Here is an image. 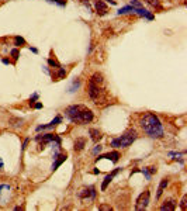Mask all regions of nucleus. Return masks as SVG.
I'll use <instances>...</instances> for the list:
<instances>
[{"label": "nucleus", "instance_id": "obj_1", "mask_svg": "<svg viewBox=\"0 0 187 211\" xmlns=\"http://www.w3.org/2000/svg\"><path fill=\"white\" fill-rule=\"evenodd\" d=\"M141 127L151 138H162L163 137V125L158 118V115L153 113H146L141 118Z\"/></svg>", "mask_w": 187, "mask_h": 211}, {"label": "nucleus", "instance_id": "obj_2", "mask_svg": "<svg viewBox=\"0 0 187 211\" xmlns=\"http://www.w3.org/2000/svg\"><path fill=\"white\" fill-rule=\"evenodd\" d=\"M137 139V131L135 129H128L125 134H123L121 137L114 138L111 141V147L114 148H127Z\"/></svg>", "mask_w": 187, "mask_h": 211}, {"label": "nucleus", "instance_id": "obj_3", "mask_svg": "<svg viewBox=\"0 0 187 211\" xmlns=\"http://www.w3.org/2000/svg\"><path fill=\"white\" fill-rule=\"evenodd\" d=\"M35 139L41 142V147H45L46 144L55 142L56 147L61 148V142H62V139H61L59 135H54V134H42V135H37Z\"/></svg>", "mask_w": 187, "mask_h": 211}, {"label": "nucleus", "instance_id": "obj_4", "mask_svg": "<svg viewBox=\"0 0 187 211\" xmlns=\"http://www.w3.org/2000/svg\"><path fill=\"white\" fill-rule=\"evenodd\" d=\"M149 197H151L149 190H145L144 193H141L139 197L137 198V203H135V210L137 211L146 210V207H148V204H149Z\"/></svg>", "mask_w": 187, "mask_h": 211}, {"label": "nucleus", "instance_id": "obj_5", "mask_svg": "<svg viewBox=\"0 0 187 211\" xmlns=\"http://www.w3.org/2000/svg\"><path fill=\"white\" fill-rule=\"evenodd\" d=\"M93 111L89 110L87 107H85L83 106L82 110H80V113H79L78 115V120H76V124H89L90 121H93Z\"/></svg>", "mask_w": 187, "mask_h": 211}, {"label": "nucleus", "instance_id": "obj_6", "mask_svg": "<svg viewBox=\"0 0 187 211\" xmlns=\"http://www.w3.org/2000/svg\"><path fill=\"white\" fill-rule=\"evenodd\" d=\"M83 106H79V104H72L69 106L68 108L65 110V114H66V117H68L70 121H73V123H76V120H78V115L79 113H80V110H82Z\"/></svg>", "mask_w": 187, "mask_h": 211}, {"label": "nucleus", "instance_id": "obj_7", "mask_svg": "<svg viewBox=\"0 0 187 211\" xmlns=\"http://www.w3.org/2000/svg\"><path fill=\"white\" fill-rule=\"evenodd\" d=\"M87 92H89V96H90L91 100H97L99 99V96H100V87H99V85L94 82H91V80H89V87H87Z\"/></svg>", "mask_w": 187, "mask_h": 211}, {"label": "nucleus", "instance_id": "obj_8", "mask_svg": "<svg viewBox=\"0 0 187 211\" xmlns=\"http://www.w3.org/2000/svg\"><path fill=\"white\" fill-rule=\"evenodd\" d=\"M79 198H96V187L89 186L87 189H83L78 193Z\"/></svg>", "mask_w": 187, "mask_h": 211}, {"label": "nucleus", "instance_id": "obj_9", "mask_svg": "<svg viewBox=\"0 0 187 211\" xmlns=\"http://www.w3.org/2000/svg\"><path fill=\"white\" fill-rule=\"evenodd\" d=\"M120 158H121L120 152L113 151V152H108V153H104V155H99V156L96 158V162L101 161V159H110V161L113 162V163H115V162H118Z\"/></svg>", "mask_w": 187, "mask_h": 211}, {"label": "nucleus", "instance_id": "obj_10", "mask_svg": "<svg viewBox=\"0 0 187 211\" xmlns=\"http://www.w3.org/2000/svg\"><path fill=\"white\" fill-rule=\"evenodd\" d=\"M120 170H121V168H115V169L113 170L111 173H108L107 176H105L104 180H103V183H101V192H105V189L108 187V184L111 183V180L114 179V176H115L117 173H118Z\"/></svg>", "mask_w": 187, "mask_h": 211}, {"label": "nucleus", "instance_id": "obj_11", "mask_svg": "<svg viewBox=\"0 0 187 211\" xmlns=\"http://www.w3.org/2000/svg\"><path fill=\"white\" fill-rule=\"evenodd\" d=\"M54 156H55V158H54L55 162H54V165H52V168H51L52 172H55V170L58 169V168H59V166L66 161V153H59V152H56Z\"/></svg>", "mask_w": 187, "mask_h": 211}, {"label": "nucleus", "instance_id": "obj_12", "mask_svg": "<svg viewBox=\"0 0 187 211\" xmlns=\"http://www.w3.org/2000/svg\"><path fill=\"white\" fill-rule=\"evenodd\" d=\"M61 123H62V117H61V115H56V117H55L54 120H52V121H51L49 124H45V125H38V127H37V131H42V129H49V128H54L55 125H58V124H61Z\"/></svg>", "mask_w": 187, "mask_h": 211}, {"label": "nucleus", "instance_id": "obj_13", "mask_svg": "<svg viewBox=\"0 0 187 211\" xmlns=\"http://www.w3.org/2000/svg\"><path fill=\"white\" fill-rule=\"evenodd\" d=\"M176 210V201L174 200H168L160 206V211H174Z\"/></svg>", "mask_w": 187, "mask_h": 211}, {"label": "nucleus", "instance_id": "obj_14", "mask_svg": "<svg viewBox=\"0 0 187 211\" xmlns=\"http://www.w3.org/2000/svg\"><path fill=\"white\" fill-rule=\"evenodd\" d=\"M86 147V138H83V137H80V138H78L76 141H75V145H73V149L76 152H79V151H82L83 148Z\"/></svg>", "mask_w": 187, "mask_h": 211}, {"label": "nucleus", "instance_id": "obj_15", "mask_svg": "<svg viewBox=\"0 0 187 211\" xmlns=\"http://www.w3.org/2000/svg\"><path fill=\"white\" fill-rule=\"evenodd\" d=\"M94 7H96L97 13H100V14H105V11H107V4H105L103 0H96L94 1Z\"/></svg>", "mask_w": 187, "mask_h": 211}, {"label": "nucleus", "instance_id": "obj_16", "mask_svg": "<svg viewBox=\"0 0 187 211\" xmlns=\"http://www.w3.org/2000/svg\"><path fill=\"white\" fill-rule=\"evenodd\" d=\"M89 134H90V138H91V141L93 142H99L101 139V132L99 131V129H96V128H91V129H89Z\"/></svg>", "mask_w": 187, "mask_h": 211}, {"label": "nucleus", "instance_id": "obj_17", "mask_svg": "<svg viewBox=\"0 0 187 211\" xmlns=\"http://www.w3.org/2000/svg\"><path fill=\"white\" fill-rule=\"evenodd\" d=\"M168 184H169V180L166 179V177L160 180L159 187H158V192H156V198H159L160 196H162V193H163V190L166 189V186H168Z\"/></svg>", "mask_w": 187, "mask_h": 211}, {"label": "nucleus", "instance_id": "obj_18", "mask_svg": "<svg viewBox=\"0 0 187 211\" xmlns=\"http://www.w3.org/2000/svg\"><path fill=\"white\" fill-rule=\"evenodd\" d=\"M90 80H91V82H94V83H97V85H101V83L104 82V79H103V75L99 73V72H96V73L91 75V76H90Z\"/></svg>", "mask_w": 187, "mask_h": 211}, {"label": "nucleus", "instance_id": "obj_19", "mask_svg": "<svg viewBox=\"0 0 187 211\" xmlns=\"http://www.w3.org/2000/svg\"><path fill=\"white\" fill-rule=\"evenodd\" d=\"M14 45H16V46L25 45V40H24L23 37H20V35H16V37H14Z\"/></svg>", "mask_w": 187, "mask_h": 211}, {"label": "nucleus", "instance_id": "obj_20", "mask_svg": "<svg viewBox=\"0 0 187 211\" xmlns=\"http://www.w3.org/2000/svg\"><path fill=\"white\" fill-rule=\"evenodd\" d=\"M79 86H80V80H73V83H72V86L69 87V92L70 93H73V92H76V90H78L79 89Z\"/></svg>", "mask_w": 187, "mask_h": 211}, {"label": "nucleus", "instance_id": "obj_21", "mask_svg": "<svg viewBox=\"0 0 187 211\" xmlns=\"http://www.w3.org/2000/svg\"><path fill=\"white\" fill-rule=\"evenodd\" d=\"M148 4L151 7H156V9H160V1L159 0H145Z\"/></svg>", "mask_w": 187, "mask_h": 211}, {"label": "nucleus", "instance_id": "obj_22", "mask_svg": "<svg viewBox=\"0 0 187 211\" xmlns=\"http://www.w3.org/2000/svg\"><path fill=\"white\" fill-rule=\"evenodd\" d=\"M10 55H11V58H13V61L16 62V61L18 59V56H20V52H18L17 48H13V49L10 51Z\"/></svg>", "mask_w": 187, "mask_h": 211}, {"label": "nucleus", "instance_id": "obj_23", "mask_svg": "<svg viewBox=\"0 0 187 211\" xmlns=\"http://www.w3.org/2000/svg\"><path fill=\"white\" fill-rule=\"evenodd\" d=\"M65 76H66V70H65V68H62V66H61V68H59V72H58V75H56V79H55V80L64 79Z\"/></svg>", "mask_w": 187, "mask_h": 211}, {"label": "nucleus", "instance_id": "obj_24", "mask_svg": "<svg viewBox=\"0 0 187 211\" xmlns=\"http://www.w3.org/2000/svg\"><path fill=\"white\" fill-rule=\"evenodd\" d=\"M180 208H182L183 211L187 210V194H184L182 198V203H180Z\"/></svg>", "mask_w": 187, "mask_h": 211}, {"label": "nucleus", "instance_id": "obj_25", "mask_svg": "<svg viewBox=\"0 0 187 211\" xmlns=\"http://www.w3.org/2000/svg\"><path fill=\"white\" fill-rule=\"evenodd\" d=\"M46 1H49V3H55V4L61 6V7L66 6V0H46Z\"/></svg>", "mask_w": 187, "mask_h": 211}, {"label": "nucleus", "instance_id": "obj_26", "mask_svg": "<svg viewBox=\"0 0 187 211\" xmlns=\"http://www.w3.org/2000/svg\"><path fill=\"white\" fill-rule=\"evenodd\" d=\"M48 65H49V66H54V68H56V69H59L61 68V64L59 62H56V61L55 59H48Z\"/></svg>", "mask_w": 187, "mask_h": 211}, {"label": "nucleus", "instance_id": "obj_27", "mask_svg": "<svg viewBox=\"0 0 187 211\" xmlns=\"http://www.w3.org/2000/svg\"><path fill=\"white\" fill-rule=\"evenodd\" d=\"M131 6H134V7H138V9H141L142 7V3L139 1V0H131V3H129Z\"/></svg>", "mask_w": 187, "mask_h": 211}, {"label": "nucleus", "instance_id": "obj_28", "mask_svg": "<svg viewBox=\"0 0 187 211\" xmlns=\"http://www.w3.org/2000/svg\"><path fill=\"white\" fill-rule=\"evenodd\" d=\"M146 170H148L151 174H153V173L158 172V168H156V166H149V168H146Z\"/></svg>", "mask_w": 187, "mask_h": 211}, {"label": "nucleus", "instance_id": "obj_29", "mask_svg": "<svg viewBox=\"0 0 187 211\" xmlns=\"http://www.w3.org/2000/svg\"><path fill=\"white\" fill-rule=\"evenodd\" d=\"M37 100H38V94H37V93H34V94L30 97V104H34Z\"/></svg>", "mask_w": 187, "mask_h": 211}, {"label": "nucleus", "instance_id": "obj_30", "mask_svg": "<svg viewBox=\"0 0 187 211\" xmlns=\"http://www.w3.org/2000/svg\"><path fill=\"white\" fill-rule=\"evenodd\" d=\"M142 173L145 174V177H146V180H151V173H149V172H148V170H146V168H144V169L141 170Z\"/></svg>", "mask_w": 187, "mask_h": 211}, {"label": "nucleus", "instance_id": "obj_31", "mask_svg": "<svg viewBox=\"0 0 187 211\" xmlns=\"http://www.w3.org/2000/svg\"><path fill=\"white\" fill-rule=\"evenodd\" d=\"M101 145H96V147H94V149H93V153H94V155H97V153H99V152L101 151Z\"/></svg>", "mask_w": 187, "mask_h": 211}, {"label": "nucleus", "instance_id": "obj_32", "mask_svg": "<svg viewBox=\"0 0 187 211\" xmlns=\"http://www.w3.org/2000/svg\"><path fill=\"white\" fill-rule=\"evenodd\" d=\"M3 190H10V186L9 184H0V193L3 192Z\"/></svg>", "mask_w": 187, "mask_h": 211}, {"label": "nucleus", "instance_id": "obj_33", "mask_svg": "<svg viewBox=\"0 0 187 211\" xmlns=\"http://www.w3.org/2000/svg\"><path fill=\"white\" fill-rule=\"evenodd\" d=\"M28 142H30V138H25V139H24V142H23V147H21V149H25V148H27V145H28Z\"/></svg>", "mask_w": 187, "mask_h": 211}, {"label": "nucleus", "instance_id": "obj_34", "mask_svg": "<svg viewBox=\"0 0 187 211\" xmlns=\"http://www.w3.org/2000/svg\"><path fill=\"white\" fill-rule=\"evenodd\" d=\"M1 62H3L4 65H10V64H11V62H10V59H7V58H3V59H1Z\"/></svg>", "mask_w": 187, "mask_h": 211}, {"label": "nucleus", "instance_id": "obj_35", "mask_svg": "<svg viewBox=\"0 0 187 211\" xmlns=\"http://www.w3.org/2000/svg\"><path fill=\"white\" fill-rule=\"evenodd\" d=\"M99 210H111V207H108V206H100V207H99Z\"/></svg>", "mask_w": 187, "mask_h": 211}, {"label": "nucleus", "instance_id": "obj_36", "mask_svg": "<svg viewBox=\"0 0 187 211\" xmlns=\"http://www.w3.org/2000/svg\"><path fill=\"white\" fill-rule=\"evenodd\" d=\"M105 1H107V3H110V4H113V6L117 4V1H115V0H105Z\"/></svg>", "mask_w": 187, "mask_h": 211}, {"label": "nucleus", "instance_id": "obj_37", "mask_svg": "<svg viewBox=\"0 0 187 211\" xmlns=\"http://www.w3.org/2000/svg\"><path fill=\"white\" fill-rule=\"evenodd\" d=\"M30 49H31V52H34V54H38V49H37V48H34V46H31Z\"/></svg>", "mask_w": 187, "mask_h": 211}, {"label": "nucleus", "instance_id": "obj_38", "mask_svg": "<svg viewBox=\"0 0 187 211\" xmlns=\"http://www.w3.org/2000/svg\"><path fill=\"white\" fill-rule=\"evenodd\" d=\"M35 108H42V103H37V104H35Z\"/></svg>", "mask_w": 187, "mask_h": 211}, {"label": "nucleus", "instance_id": "obj_39", "mask_svg": "<svg viewBox=\"0 0 187 211\" xmlns=\"http://www.w3.org/2000/svg\"><path fill=\"white\" fill-rule=\"evenodd\" d=\"M3 169V161H1V158H0V170Z\"/></svg>", "mask_w": 187, "mask_h": 211}]
</instances>
